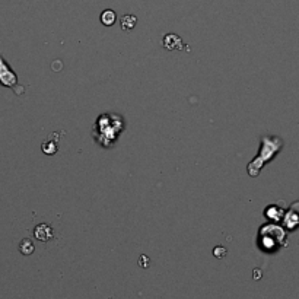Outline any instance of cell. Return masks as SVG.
<instances>
[{"instance_id": "1", "label": "cell", "mask_w": 299, "mask_h": 299, "mask_svg": "<svg viewBox=\"0 0 299 299\" xmlns=\"http://www.w3.org/2000/svg\"><path fill=\"white\" fill-rule=\"evenodd\" d=\"M283 140L280 137H274V136H264L261 139V149L260 153L251 161L248 165V174L251 177H257L261 171V168L266 165L267 162L271 161V158L282 149Z\"/></svg>"}, {"instance_id": "2", "label": "cell", "mask_w": 299, "mask_h": 299, "mask_svg": "<svg viewBox=\"0 0 299 299\" xmlns=\"http://www.w3.org/2000/svg\"><path fill=\"white\" fill-rule=\"evenodd\" d=\"M0 83L6 88H15L18 83L17 73L11 69L2 56H0Z\"/></svg>"}, {"instance_id": "3", "label": "cell", "mask_w": 299, "mask_h": 299, "mask_svg": "<svg viewBox=\"0 0 299 299\" xmlns=\"http://www.w3.org/2000/svg\"><path fill=\"white\" fill-rule=\"evenodd\" d=\"M164 47L166 50H184V43L177 34H166L164 37Z\"/></svg>"}, {"instance_id": "4", "label": "cell", "mask_w": 299, "mask_h": 299, "mask_svg": "<svg viewBox=\"0 0 299 299\" xmlns=\"http://www.w3.org/2000/svg\"><path fill=\"white\" fill-rule=\"evenodd\" d=\"M286 220V226L287 228H290V229H293V228H296L299 225V203H295L292 207H290V210H289V213L286 215L284 217Z\"/></svg>"}, {"instance_id": "5", "label": "cell", "mask_w": 299, "mask_h": 299, "mask_svg": "<svg viewBox=\"0 0 299 299\" xmlns=\"http://www.w3.org/2000/svg\"><path fill=\"white\" fill-rule=\"evenodd\" d=\"M34 235H35V238L40 239V241H49V239L53 238L51 228L49 225H46V223L38 225V226L35 228V231H34Z\"/></svg>"}, {"instance_id": "6", "label": "cell", "mask_w": 299, "mask_h": 299, "mask_svg": "<svg viewBox=\"0 0 299 299\" xmlns=\"http://www.w3.org/2000/svg\"><path fill=\"white\" fill-rule=\"evenodd\" d=\"M120 22H121V30L129 33V31H132L134 27H136L137 18L134 17V15H124V17H121Z\"/></svg>"}, {"instance_id": "7", "label": "cell", "mask_w": 299, "mask_h": 299, "mask_svg": "<svg viewBox=\"0 0 299 299\" xmlns=\"http://www.w3.org/2000/svg\"><path fill=\"white\" fill-rule=\"evenodd\" d=\"M117 21V14L114 11H111V9H107V11H104L102 14H101V22H102V25H105V27H111V25H114Z\"/></svg>"}, {"instance_id": "8", "label": "cell", "mask_w": 299, "mask_h": 299, "mask_svg": "<svg viewBox=\"0 0 299 299\" xmlns=\"http://www.w3.org/2000/svg\"><path fill=\"white\" fill-rule=\"evenodd\" d=\"M19 249H21V252H22V254H25V255L33 254V251H34L33 241H31V239H24V241L21 242V245H19Z\"/></svg>"}]
</instances>
